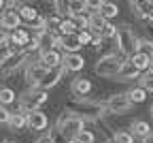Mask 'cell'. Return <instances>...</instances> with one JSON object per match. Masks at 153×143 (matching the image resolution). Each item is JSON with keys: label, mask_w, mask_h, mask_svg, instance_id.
Masks as SVG:
<instances>
[{"label": "cell", "mask_w": 153, "mask_h": 143, "mask_svg": "<svg viewBox=\"0 0 153 143\" xmlns=\"http://www.w3.org/2000/svg\"><path fill=\"white\" fill-rule=\"evenodd\" d=\"M72 107L76 113H81V117L85 120H100L104 115V111H108L106 103H94V100H87L85 96H74Z\"/></svg>", "instance_id": "cell-1"}, {"label": "cell", "mask_w": 153, "mask_h": 143, "mask_svg": "<svg viewBox=\"0 0 153 143\" xmlns=\"http://www.w3.org/2000/svg\"><path fill=\"white\" fill-rule=\"evenodd\" d=\"M85 126V117L76 115V113H70V111H64V115L57 120V128H60L70 141L76 139V135H79Z\"/></svg>", "instance_id": "cell-2"}, {"label": "cell", "mask_w": 153, "mask_h": 143, "mask_svg": "<svg viewBox=\"0 0 153 143\" xmlns=\"http://www.w3.org/2000/svg\"><path fill=\"white\" fill-rule=\"evenodd\" d=\"M47 103V90L45 88H32V90H26L19 98V107L22 111H32V109H41L43 105Z\"/></svg>", "instance_id": "cell-3"}, {"label": "cell", "mask_w": 153, "mask_h": 143, "mask_svg": "<svg viewBox=\"0 0 153 143\" xmlns=\"http://www.w3.org/2000/svg\"><path fill=\"white\" fill-rule=\"evenodd\" d=\"M123 64H126V60L117 58V53H108V56L100 58L98 62H96L94 71L98 73L100 77H117Z\"/></svg>", "instance_id": "cell-4"}, {"label": "cell", "mask_w": 153, "mask_h": 143, "mask_svg": "<svg viewBox=\"0 0 153 143\" xmlns=\"http://www.w3.org/2000/svg\"><path fill=\"white\" fill-rule=\"evenodd\" d=\"M117 45H119L121 56L132 58L134 53L138 51V38H136V34H134L128 26H121L117 30Z\"/></svg>", "instance_id": "cell-5"}, {"label": "cell", "mask_w": 153, "mask_h": 143, "mask_svg": "<svg viewBox=\"0 0 153 143\" xmlns=\"http://www.w3.org/2000/svg\"><path fill=\"white\" fill-rule=\"evenodd\" d=\"M106 107H108L111 113L121 115V113H128V111L134 107V103L130 100V96H128V92H126V94H113V96H108Z\"/></svg>", "instance_id": "cell-6"}, {"label": "cell", "mask_w": 153, "mask_h": 143, "mask_svg": "<svg viewBox=\"0 0 153 143\" xmlns=\"http://www.w3.org/2000/svg\"><path fill=\"white\" fill-rule=\"evenodd\" d=\"M9 45H13L11 51H22V49H26V47L30 45V34H28V30H24V28L11 30V34H9Z\"/></svg>", "instance_id": "cell-7"}, {"label": "cell", "mask_w": 153, "mask_h": 143, "mask_svg": "<svg viewBox=\"0 0 153 143\" xmlns=\"http://www.w3.org/2000/svg\"><path fill=\"white\" fill-rule=\"evenodd\" d=\"M26 58H28V51H26V49H22V51H11V53L4 56L2 62H0V71H2V73H13V68H17Z\"/></svg>", "instance_id": "cell-8"}, {"label": "cell", "mask_w": 153, "mask_h": 143, "mask_svg": "<svg viewBox=\"0 0 153 143\" xmlns=\"http://www.w3.org/2000/svg\"><path fill=\"white\" fill-rule=\"evenodd\" d=\"M64 73H66V66H64V64L49 68V71L45 73V77L41 79V84H38V88H45V90H49V88L57 86V84H60V79L64 77Z\"/></svg>", "instance_id": "cell-9"}, {"label": "cell", "mask_w": 153, "mask_h": 143, "mask_svg": "<svg viewBox=\"0 0 153 143\" xmlns=\"http://www.w3.org/2000/svg\"><path fill=\"white\" fill-rule=\"evenodd\" d=\"M36 43L41 49H55V47H62V36H57L51 30H45L36 34Z\"/></svg>", "instance_id": "cell-10"}, {"label": "cell", "mask_w": 153, "mask_h": 143, "mask_svg": "<svg viewBox=\"0 0 153 143\" xmlns=\"http://www.w3.org/2000/svg\"><path fill=\"white\" fill-rule=\"evenodd\" d=\"M47 126H49V117L41 109L28 111V128H32V130H45Z\"/></svg>", "instance_id": "cell-11"}, {"label": "cell", "mask_w": 153, "mask_h": 143, "mask_svg": "<svg viewBox=\"0 0 153 143\" xmlns=\"http://www.w3.org/2000/svg\"><path fill=\"white\" fill-rule=\"evenodd\" d=\"M38 62H41L43 66H47V68H53V66H60L64 62V58H62V53L57 49H41Z\"/></svg>", "instance_id": "cell-12"}, {"label": "cell", "mask_w": 153, "mask_h": 143, "mask_svg": "<svg viewBox=\"0 0 153 143\" xmlns=\"http://www.w3.org/2000/svg\"><path fill=\"white\" fill-rule=\"evenodd\" d=\"M19 24H22V15H19V11L7 9V11L0 13V26H2V28L15 30V28H19Z\"/></svg>", "instance_id": "cell-13"}, {"label": "cell", "mask_w": 153, "mask_h": 143, "mask_svg": "<svg viewBox=\"0 0 153 143\" xmlns=\"http://www.w3.org/2000/svg\"><path fill=\"white\" fill-rule=\"evenodd\" d=\"M62 49L66 53H76L83 49V43H81V36L79 32H72V34H62Z\"/></svg>", "instance_id": "cell-14"}, {"label": "cell", "mask_w": 153, "mask_h": 143, "mask_svg": "<svg viewBox=\"0 0 153 143\" xmlns=\"http://www.w3.org/2000/svg\"><path fill=\"white\" fill-rule=\"evenodd\" d=\"M47 71H49V68H47V66H43L41 62L28 64V68H26V79H28V84L38 86V84H41V79L45 77V73H47Z\"/></svg>", "instance_id": "cell-15"}, {"label": "cell", "mask_w": 153, "mask_h": 143, "mask_svg": "<svg viewBox=\"0 0 153 143\" xmlns=\"http://www.w3.org/2000/svg\"><path fill=\"white\" fill-rule=\"evenodd\" d=\"M62 64H64L66 71H70V73H79V71H83V66H85V60H83V56H81L79 51H76V53H66Z\"/></svg>", "instance_id": "cell-16"}, {"label": "cell", "mask_w": 153, "mask_h": 143, "mask_svg": "<svg viewBox=\"0 0 153 143\" xmlns=\"http://www.w3.org/2000/svg\"><path fill=\"white\" fill-rule=\"evenodd\" d=\"M128 60H130V62H132L134 66H136V68H138V71L143 73V71H149L153 56H151V53H147V51H140V49H138L136 53H134L132 58H128Z\"/></svg>", "instance_id": "cell-17"}, {"label": "cell", "mask_w": 153, "mask_h": 143, "mask_svg": "<svg viewBox=\"0 0 153 143\" xmlns=\"http://www.w3.org/2000/svg\"><path fill=\"white\" fill-rule=\"evenodd\" d=\"M70 92H72L74 96H87V94L91 92V81H89V79H83V77L72 79Z\"/></svg>", "instance_id": "cell-18"}, {"label": "cell", "mask_w": 153, "mask_h": 143, "mask_svg": "<svg viewBox=\"0 0 153 143\" xmlns=\"http://www.w3.org/2000/svg\"><path fill=\"white\" fill-rule=\"evenodd\" d=\"M128 79H140V71L134 66L130 60H126V64L121 66V71L117 75V81H128Z\"/></svg>", "instance_id": "cell-19"}, {"label": "cell", "mask_w": 153, "mask_h": 143, "mask_svg": "<svg viewBox=\"0 0 153 143\" xmlns=\"http://www.w3.org/2000/svg\"><path fill=\"white\" fill-rule=\"evenodd\" d=\"M106 24H108V19H106L100 11H96V13H91V15H89V30H96V32L100 34V32L104 30V26H106Z\"/></svg>", "instance_id": "cell-20"}, {"label": "cell", "mask_w": 153, "mask_h": 143, "mask_svg": "<svg viewBox=\"0 0 153 143\" xmlns=\"http://www.w3.org/2000/svg\"><path fill=\"white\" fill-rule=\"evenodd\" d=\"M9 126L13 130H22L28 126V113L26 111H19V113H11V120H9Z\"/></svg>", "instance_id": "cell-21"}, {"label": "cell", "mask_w": 153, "mask_h": 143, "mask_svg": "<svg viewBox=\"0 0 153 143\" xmlns=\"http://www.w3.org/2000/svg\"><path fill=\"white\" fill-rule=\"evenodd\" d=\"M130 132H132L134 137H140V139H145L147 135H151V128H149V124H147L145 120H136V122H132Z\"/></svg>", "instance_id": "cell-22"}, {"label": "cell", "mask_w": 153, "mask_h": 143, "mask_svg": "<svg viewBox=\"0 0 153 143\" xmlns=\"http://www.w3.org/2000/svg\"><path fill=\"white\" fill-rule=\"evenodd\" d=\"M130 5L140 17H147V13L153 9V0H130Z\"/></svg>", "instance_id": "cell-23"}, {"label": "cell", "mask_w": 153, "mask_h": 143, "mask_svg": "<svg viewBox=\"0 0 153 143\" xmlns=\"http://www.w3.org/2000/svg\"><path fill=\"white\" fill-rule=\"evenodd\" d=\"M147 90L140 86V88H132L130 92H128V96H130V100H132V103L134 105H140V103H145V98H147Z\"/></svg>", "instance_id": "cell-24"}, {"label": "cell", "mask_w": 153, "mask_h": 143, "mask_svg": "<svg viewBox=\"0 0 153 143\" xmlns=\"http://www.w3.org/2000/svg\"><path fill=\"white\" fill-rule=\"evenodd\" d=\"M87 11V2L85 0H70V17H79Z\"/></svg>", "instance_id": "cell-25"}, {"label": "cell", "mask_w": 153, "mask_h": 143, "mask_svg": "<svg viewBox=\"0 0 153 143\" xmlns=\"http://www.w3.org/2000/svg\"><path fill=\"white\" fill-rule=\"evenodd\" d=\"M17 11H19V15H22V19H24V22H28V24H32L34 19L38 17L36 9H32V7H28V5H24V7H19Z\"/></svg>", "instance_id": "cell-26"}, {"label": "cell", "mask_w": 153, "mask_h": 143, "mask_svg": "<svg viewBox=\"0 0 153 143\" xmlns=\"http://www.w3.org/2000/svg\"><path fill=\"white\" fill-rule=\"evenodd\" d=\"M100 13H102L106 19H113V17H117V15H119V7L115 5V2H104L102 9H100Z\"/></svg>", "instance_id": "cell-27"}, {"label": "cell", "mask_w": 153, "mask_h": 143, "mask_svg": "<svg viewBox=\"0 0 153 143\" xmlns=\"http://www.w3.org/2000/svg\"><path fill=\"white\" fill-rule=\"evenodd\" d=\"M11 103H15V92L11 88H0V105L7 107Z\"/></svg>", "instance_id": "cell-28"}, {"label": "cell", "mask_w": 153, "mask_h": 143, "mask_svg": "<svg viewBox=\"0 0 153 143\" xmlns=\"http://www.w3.org/2000/svg\"><path fill=\"white\" fill-rule=\"evenodd\" d=\"M55 2V13L57 15H70V0H53Z\"/></svg>", "instance_id": "cell-29"}, {"label": "cell", "mask_w": 153, "mask_h": 143, "mask_svg": "<svg viewBox=\"0 0 153 143\" xmlns=\"http://www.w3.org/2000/svg\"><path fill=\"white\" fill-rule=\"evenodd\" d=\"M60 34H72L76 32V24H74V19H62V24H60Z\"/></svg>", "instance_id": "cell-30"}, {"label": "cell", "mask_w": 153, "mask_h": 143, "mask_svg": "<svg viewBox=\"0 0 153 143\" xmlns=\"http://www.w3.org/2000/svg\"><path fill=\"white\" fill-rule=\"evenodd\" d=\"M113 139L117 141V143H134V139H136V137H134L130 130H117Z\"/></svg>", "instance_id": "cell-31"}, {"label": "cell", "mask_w": 153, "mask_h": 143, "mask_svg": "<svg viewBox=\"0 0 153 143\" xmlns=\"http://www.w3.org/2000/svg\"><path fill=\"white\" fill-rule=\"evenodd\" d=\"M117 30H119L117 26H113V24L108 22V24L104 26V30L100 32V36H102V38H117Z\"/></svg>", "instance_id": "cell-32"}, {"label": "cell", "mask_w": 153, "mask_h": 143, "mask_svg": "<svg viewBox=\"0 0 153 143\" xmlns=\"http://www.w3.org/2000/svg\"><path fill=\"white\" fill-rule=\"evenodd\" d=\"M76 143H94L96 141V137H94V132H89V130H81L79 135H76V139H74Z\"/></svg>", "instance_id": "cell-33"}, {"label": "cell", "mask_w": 153, "mask_h": 143, "mask_svg": "<svg viewBox=\"0 0 153 143\" xmlns=\"http://www.w3.org/2000/svg\"><path fill=\"white\" fill-rule=\"evenodd\" d=\"M30 26H32L36 32H45V30H49V26H47V17H36Z\"/></svg>", "instance_id": "cell-34"}, {"label": "cell", "mask_w": 153, "mask_h": 143, "mask_svg": "<svg viewBox=\"0 0 153 143\" xmlns=\"http://www.w3.org/2000/svg\"><path fill=\"white\" fill-rule=\"evenodd\" d=\"M74 19V24H76V30H89V17H85V15H79V17H72Z\"/></svg>", "instance_id": "cell-35"}, {"label": "cell", "mask_w": 153, "mask_h": 143, "mask_svg": "<svg viewBox=\"0 0 153 143\" xmlns=\"http://www.w3.org/2000/svg\"><path fill=\"white\" fill-rule=\"evenodd\" d=\"M140 86L147 90V92H153V73H147L140 77Z\"/></svg>", "instance_id": "cell-36"}, {"label": "cell", "mask_w": 153, "mask_h": 143, "mask_svg": "<svg viewBox=\"0 0 153 143\" xmlns=\"http://www.w3.org/2000/svg\"><path fill=\"white\" fill-rule=\"evenodd\" d=\"M51 137H53V143H72V141H70V139H68L60 128H55V130L51 132Z\"/></svg>", "instance_id": "cell-37"}, {"label": "cell", "mask_w": 153, "mask_h": 143, "mask_svg": "<svg viewBox=\"0 0 153 143\" xmlns=\"http://www.w3.org/2000/svg\"><path fill=\"white\" fill-rule=\"evenodd\" d=\"M85 2H87V11L89 13H96V11L102 9V5L106 2V0H85Z\"/></svg>", "instance_id": "cell-38"}, {"label": "cell", "mask_w": 153, "mask_h": 143, "mask_svg": "<svg viewBox=\"0 0 153 143\" xmlns=\"http://www.w3.org/2000/svg\"><path fill=\"white\" fill-rule=\"evenodd\" d=\"M62 24V15H53V17H47V26L49 30H55V28H60Z\"/></svg>", "instance_id": "cell-39"}, {"label": "cell", "mask_w": 153, "mask_h": 143, "mask_svg": "<svg viewBox=\"0 0 153 143\" xmlns=\"http://www.w3.org/2000/svg\"><path fill=\"white\" fill-rule=\"evenodd\" d=\"M9 120H11V113L7 111L4 105H0V124H7L9 126Z\"/></svg>", "instance_id": "cell-40"}, {"label": "cell", "mask_w": 153, "mask_h": 143, "mask_svg": "<svg viewBox=\"0 0 153 143\" xmlns=\"http://www.w3.org/2000/svg\"><path fill=\"white\" fill-rule=\"evenodd\" d=\"M79 36H81V43H83V45L94 43V36H91V32H89V30H81V32H79Z\"/></svg>", "instance_id": "cell-41"}, {"label": "cell", "mask_w": 153, "mask_h": 143, "mask_svg": "<svg viewBox=\"0 0 153 143\" xmlns=\"http://www.w3.org/2000/svg\"><path fill=\"white\" fill-rule=\"evenodd\" d=\"M9 43V34H7V28H2L0 26V47L2 45H7Z\"/></svg>", "instance_id": "cell-42"}, {"label": "cell", "mask_w": 153, "mask_h": 143, "mask_svg": "<svg viewBox=\"0 0 153 143\" xmlns=\"http://www.w3.org/2000/svg\"><path fill=\"white\" fill-rule=\"evenodd\" d=\"M36 143H53L51 132H49V135H43V137H38V139H36Z\"/></svg>", "instance_id": "cell-43"}, {"label": "cell", "mask_w": 153, "mask_h": 143, "mask_svg": "<svg viewBox=\"0 0 153 143\" xmlns=\"http://www.w3.org/2000/svg\"><path fill=\"white\" fill-rule=\"evenodd\" d=\"M143 143H153V135H147V137L143 139Z\"/></svg>", "instance_id": "cell-44"}, {"label": "cell", "mask_w": 153, "mask_h": 143, "mask_svg": "<svg viewBox=\"0 0 153 143\" xmlns=\"http://www.w3.org/2000/svg\"><path fill=\"white\" fill-rule=\"evenodd\" d=\"M147 73H153V60H151V66H149V71Z\"/></svg>", "instance_id": "cell-45"}, {"label": "cell", "mask_w": 153, "mask_h": 143, "mask_svg": "<svg viewBox=\"0 0 153 143\" xmlns=\"http://www.w3.org/2000/svg\"><path fill=\"white\" fill-rule=\"evenodd\" d=\"M2 7H4V0H0V11H2Z\"/></svg>", "instance_id": "cell-46"}, {"label": "cell", "mask_w": 153, "mask_h": 143, "mask_svg": "<svg viewBox=\"0 0 153 143\" xmlns=\"http://www.w3.org/2000/svg\"><path fill=\"white\" fill-rule=\"evenodd\" d=\"M149 113H151V117H153V105H151V107H149Z\"/></svg>", "instance_id": "cell-47"}, {"label": "cell", "mask_w": 153, "mask_h": 143, "mask_svg": "<svg viewBox=\"0 0 153 143\" xmlns=\"http://www.w3.org/2000/svg\"><path fill=\"white\" fill-rule=\"evenodd\" d=\"M108 143H117V141H115V139H113V141H108Z\"/></svg>", "instance_id": "cell-48"}, {"label": "cell", "mask_w": 153, "mask_h": 143, "mask_svg": "<svg viewBox=\"0 0 153 143\" xmlns=\"http://www.w3.org/2000/svg\"><path fill=\"white\" fill-rule=\"evenodd\" d=\"M0 79H2V71H0Z\"/></svg>", "instance_id": "cell-49"}, {"label": "cell", "mask_w": 153, "mask_h": 143, "mask_svg": "<svg viewBox=\"0 0 153 143\" xmlns=\"http://www.w3.org/2000/svg\"><path fill=\"white\" fill-rule=\"evenodd\" d=\"M4 143H13V141H4Z\"/></svg>", "instance_id": "cell-50"}, {"label": "cell", "mask_w": 153, "mask_h": 143, "mask_svg": "<svg viewBox=\"0 0 153 143\" xmlns=\"http://www.w3.org/2000/svg\"><path fill=\"white\" fill-rule=\"evenodd\" d=\"M22 2H28V0H22Z\"/></svg>", "instance_id": "cell-51"}]
</instances>
